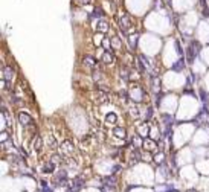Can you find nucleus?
<instances>
[{"instance_id":"1","label":"nucleus","mask_w":209,"mask_h":192,"mask_svg":"<svg viewBox=\"0 0 209 192\" xmlns=\"http://www.w3.org/2000/svg\"><path fill=\"white\" fill-rule=\"evenodd\" d=\"M202 51V46H200V43L198 41H195V40H192L191 44L188 46V49H186V60H188V63H192L194 61V58L200 53Z\"/></svg>"},{"instance_id":"2","label":"nucleus","mask_w":209,"mask_h":192,"mask_svg":"<svg viewBox=\"0 0 209 192\" xmlns=\"http://www.w3.org/2000/svg\"><path fill=\"white\" fill-rule=\"evenodd\" d=\"M133 25H134V21H133L131 16L122 14V17L119 18V28L122 29V32H128V31L133 28Z\"/></svg>"},{"instance_id":"3","label":"nucleus","mask_w":209,"mask_h":192,"mask_svg":"<svg viewBox=\"0 0 209 192\" xmlns=\"http://www.w3.org/2000/svg\"><path fill=\"white\" fill-rule=\"evenodd\" d=\"M18 122L21 123V125H25V127H29V125H32L34 119H32V116H31L29 113L20 111V113H18Z\"/></svg>"},{"instance_id":"4","label":"nucleus","mask_w":209,"mask_h":192,"mask_svg":"<svg viewBox=\"0 0 209 192\" xmlns=\"http://www.w3.org/2000/svg\"><path fill=\"white\" fill-rule=\"evenodd\" d=\"M61 151H63L66 156H72L73 151H75V146H73V143H72L70 140H64V142L61 143Z\"/></svg>"},{"instance_id":"5","label":"nucleus","mask_w":209,"mask_h":192,"mask_svg":"<svg viewBox=\"0 0 209 192\" xmlns=\"http://www.w3.org/2000/svg\"><path fill=\"white\" fill-rule=\"evenodd\" d=\"M83 186H84V178H83V175H78L76 178H73V183H72V192H78Z\"/></svg>"},{"instance_id":"6","label":"nucleus","mask_w":209,"mask_h":192,"mask_svg":"<svg viewBox=\"0 0 209 192\" xmlns=\"http://www.w3.org/2000/svg\"><path fill=\"white\" fill-rule=\"evenodd\" d=\"M148 133H150V127H148V123L143 122L138 125V134L142 136V137H148Z\"/></svg>"},{"instance_id":"7","label":"nucleus","mask_w":209,"mask_h":192,"mask_svg":"<svg viewBox=\"0 0 209 192\" xmlns=\"http://www.w3.org/2000/svg\"><path fill=\"white\" fill-rule=\"evenodd\" d=\"M127 38H128V44H130V47H131V49H136V47H138V41H139V35L138 34H130Z\"/></svg>"},{"instance_id":"8","label":"nucleus","mask_w":209,"mask_h":192,"mask_svg":"<svg viewBox=\"0 0 209 192\" xmlns=\"http://www.w3.org/2000/svg\"><path fill=\"white\" fill-rule=\"evenodd\" d=\"M32 148H34L35 153H40L41 150H43V139L40 137V136H37L32 142Z\"/></svg>"},{"instance_id":"9","label":"nucleus","mask_w":209,"mask_h":192,"mask_svg":"<svg viewBox=\"0 0 209 192\" xmlns=\"http://www.w3.org/2000/svg\"><path fill=\"white\" fill-rule=\"evenodd\" d=\"M83 60H84V64H87L89 67H92V69H95V67L98 66V61H96L93 56H90V55H86Z\"/></svg>"},{"instance_id":"10","label":"nucleus","mask_w":209,"mask_h":192,"mask_svg":"<svg viewBox=\"0 0 209 192\" xmlns=\"http://www.w3.org/2000/svg\"><path fill=\"white\" fill-rule=\"evenodd\" d=\"M113 134H115L116 137H119V139H125L127 131H125V128H122V127H115V128H113Z\"/></svg>"},{"instance_id":"11","label":"nucleus","mask_w":209,"mask_h":192,"mask_svg":"<svg viewBox=\"0 0 209 192\" xmlns=\"http://www.w3.org/2000/svg\"><path fill=\"white\" fill-rule=\"evenodd\" d=\"M143 146H145V150H148V151H154L157 145H156V142H154V140L145 137V140H143Z\"/></svg>"},{"instance_id":"12","label":"nucleus","mask_w":209,"mask_h":192,"mask_svg":"<svg viewBox=\"0 0 209 192\" xmlns=\"http://www.w3.org/2000/svg\"><path fill=\"white\" fill-rule=\"evenodd\" d=\"M12 78H14V70H12V67H5L3 69V79L12 81Z\"/></svg>"},{"instance_id":"13","label":"nucleus","mask_w":209,"mask_h":192,"mask_svg":"<svg viewBox=\"0 0 209 192\" xmlns=\"http://www.w3.org/2000/svg\"><path fill=\"white\" fill-rule=\"evenodd\" d=\"M107 96H108V95H107V92H105V90L98 88V92H96V101H98V102H101V104L105 102V101H107Z\"/></svg>"},{"instance_id":"14","label":"nucleus","mask_w":209,"mask_h":192,"mask_svg":"<svg viewBox=\"0 0 209 192\" xmlns=\"http://www.w3.org/2000/svg\"><path fill=\"white\" fill-rule=\"evenodd\" d=\"M66 178H67V174H66V171H61V172H58V174H57V178H55V185H61L60 181L66 183Z\"/></svg>"},{"instance_id":"15","label":"nucleus","mask_w":209,"mask_h":192,"mask_svg":"<svg viewBox=\"0 0 209 192\" xmlns=\"http://www.w3.org/2000/svg\"><path fill=\"white\" fill-rule=\"evenodd\" d=\"M183 69H185V60L180 58L174 66H173V70H174V72H180V70H183Z\"/></svg>"},{"instance_id":"16","label":"nucleus","mask_w":209,"mask_h":192,"mask_svg":"<svg viewBox=\"0 0 209 192\" xmlns=\"http://www.w3.org/2000/svg\"><path fill=\"white\" fill-rule=\"evenodd\" d=\"M105 122L107 123H116L118 122V116H116L115 113H108V114L105 116Z\"/></svg>"},{"instance_id":"17","label":"nucleus","mask_w":209,"mask_h":192,"mask_svg":"<svg viewBox=\"0 0 209 192\" xmlns=\"http://www.w3.org/2000/svg\"><path fill=\"white\" fill-rule=\"evenodd\" d=\"M113 60H115V56H113L111 53L108 52V51H107V52L102 55V61H104L105 64H110V63H113Z\"/></svg>"},{"instance_id":"18","label":"nucleus","mask_w":209,"mask_h":192,"mask_svg":"<svg viewBox=\"0 0 209 192\" xmlns=\"http://www.w3.org/2000/svg\"><path fill=\"white\" fill-rule=\"evenodd\" d=\"M200 6H202V14H203V17H209V11H208V6H206V0H200Z\"/></svg>"},{"instance_id":"19","label":"nucleus","mask_w":209,"mask_h":192,"mask_svg":"<svg viewBox=\"0 0 209 192\" xmlns=\"http://www.w3.org/2000/svg\"><path fill=\"white\" fill-rule=\"evenodd\" d=\"M162 119H163V123L166 125V128H170V125L173 123V116H170V114H163Z\"/></svg>"},{"instance_id":"20","label":"nucleus","mask_w":209,"mask_h":192,"mask_svg":"<svg viewBox=\"0 0 209 192\" xmlns=\"http://www.w3.org/2000/svg\"><path fill=\"white\" fill-rule=\"evenodd\" d=\"M102 16H104V14H102V9H101V8H96L90 17H102Z\"/></svg>"},{"instance_id":"21","label":"nucleus","mask_w":209,"mask_h":192,"mask_svg":"<svg viewBox=\"0 0 209 192\" xmlns=\"http://www.w3.org/2000/svg\"><path fill=\"white\" fill-rule=\"evenodd\" d=\"M49 142H51V148H52V150H57V148H58V145H57V142H55V137H53L52 134H49Z\"/></svg>"},{"instance_id":"22","label":"nucleus","mask_w":209,"mask_h":192,"mask_svg":"<svg viewBox=\"0 0 209 192\" xmlns=\"http://www.w3.org/2000/svg\"><path fill=\"white\" fill-rule=\"evenodd\" d=\"M51 162H52V163H55V165H58V163L61 162V156H58V154H53L52 159H51Z\"/></svg>"},{"instance_id":"23","label":"nucleus","mask_w":209,"mask_h":192,"mask_svg":"<svg viewBox=\"0 0 209 192\" xmlns=\"http://www.w3.org/2000/svg\"><path fill=\"white\" fill-rule=\"evenodd\" d=\"M11 101H12V102H14L16 105H20V104H21V99H20L18 96H16V95H12V96H11Z\"/></svg>"},{"instance_id":"24","label":"nucleus","mask_w":209,"mask_h":192,"mask_svg":"<svg viewBox=\"0 0 209 192\" xmlns=\"http://www.w3.org/2000/svg\"><path fill=\"white\" fill-rule=\"evenodd\" d=\"M111 43H113L116 47H121V41H119V38H118V37H113V38H111Z\"/></svg>"},{"instance_id":"25","label":"nucleus","mask_w":209,"mask_h":192,"mask_svg":"<svg viewBox=\"0 0 209 192\" xmlns=\"http://www.w3.org/2000/svg\"><path fill=\"white\" fill-rule=\"evenodd\" d=\"M156 162H157V163H162V162H163V153L157 154V156H156Z\"/></svg>"},{"instance_id":"26","label":"nucleus","mask_w":209,"mask_h":192,"mask_svg":"<svg viewBox=\"0 0 209 192\" xmlns=\"http://www.w3.org/2000/svg\"><path fill=\"white\" fill-rule=\"evenodd\" d=\"M2 113H3V116H5V118H6V119H9V113H8V110H6V108H5V107H3V108H2Z\"/></svg>"},{"instance_id":"27","label":"nucleus","mask_w":209,"mask_h":192,"mask_svg":"<svg viewBox=\"0 0 209 192\" xmlns=\"http://www.w3.org/2000/svg\"><path fill=\"white\" fill-rule=\"evenodd\" d=\"M175 47H177V53L182 55V47H180V43L179 41H175Z\"/></svg>"},{"instance_id":"28","label":"nucleus","mask_w":209,"mask_h":192,"mask_svg":"<svg viewBox=\"0 0 209 192\" xmlns=\"http://www.w3.org/2000/svg\"><path fill=\"white\" fill-rule=\"evenodd\" d=\"M76 3H78V5H89L90 0H76Z\"/></svg>"},{"instance_id":"29","label":"nucleus","mask_w":209,"mask_h":192,"mask_svg":"<svg viewBox=\"0 0 209 192\" xmlns=\"http://www.w3.org/2000/svg\"><path fill=\"white\" fill-rule=\"evenodd\" d=\"M200 93H202V99H203V102H206V93H205V90H200Z\"/></svg>"},{"instance_id":"30","label":"nucleus","mask_w":209,"mask_h":192,"mask_svg":"<svg viewBox=\"0 0 209 192\" xmlns=\"http://www.w3.org/2000/svg\"><path fill=\"white\" fill-rule=\"evenodd\" d=\"M151 116H153V110H151V108H148V113H147V119H151Z\"/></svg>"},{"instance_id":"31","label":"nucleus","mask_w":209,"mask_h":192,"mask_svg":"<svg viewBox=\"0 0 209 192\" xmlns=\"http://www.w3.org/2000/svg\"><path fill=\"white\" fill-rule=\"evenodd\" d=\"M188 192H197V191H194V189H191V191H188Z\"/></svg>"}]
</instances>
